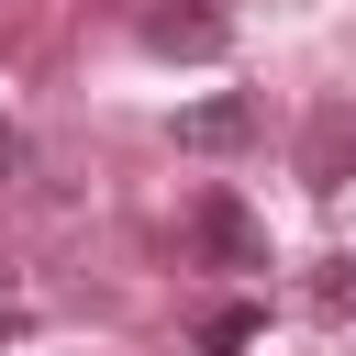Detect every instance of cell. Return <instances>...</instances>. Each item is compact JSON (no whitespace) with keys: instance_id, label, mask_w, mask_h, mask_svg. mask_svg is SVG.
Here are the masks:
<instances>
[{"instance_id":"cell-5","label":"cell","mask_w":356,"mask_h":356,"mask_svg":"<svg viewBox=\"0 0 356 356\" xmlns=\"http://www.w3.org/2000/svg\"><path fill=\"white\" fill-rule=\"evenodd\" d=\"M22 156H33V145H22V122H0V178H22Z\"/></svg>"},{"instance_id":"cell-6","label":"cell","mask_w":356,"mask_h":356,"mask_svg":"<svg viewBox=\"0 0 356 356\" xmlns=\"http://www.w3.org/2000/svg\"><path fill=\"white\" fill-rule=\"evenodd\" d=\"M323 300H334V312H356V267H334V278H323Z\"/></svg>"},{"instance_id":"cell-3","label":"cell","mask_w":356,"mask_h":356,"mask_svg":"<svg viewBox=\"0 0 356 356\" xmlns=\"http://www.w3.org/2000/svg\"><path fill=\"white\" fill-rule=\"evenodd\" d=\"M256 134V100H200V111H178V145L189 156H234Z\"/></svg>"},{"instance_id":"cell-1","label":"cell","mask_w":356,"mask_h":356,"mask_svg":"<svg viewBox=\"0 0 356 356\" xmlns=\"http://www.w3.org/2000/svg\"><path fill=\"white\" fill-rule=\"evenodd\" d=\"M189 256H200V267H267V222H256L234 189H200V200H189Z\"/></svg>"},{"instance_id":"cell-4","label":"cell","mask_w":356,"mask_h":356,"mask_svg":"<svg viewBox=\"0 0 356 356\" xmlns=\"http://www.w3.org/2000/svg\"><path fill=\"white\" fill-rule=\"evenodd\" d=\"M245 345H256V300H222L200 323V356H245Z\"/></svg>"},{"instance_id":"cell-7","label":"cell","mask_w":356,"mask_h":356,"mask_svg":"<svg viewBox=\"0 0 356 356\" xmlns=\"http://www.w3.org/2000/svg\"><path fill=\"white\" fill-rule=\"evenodd\" d=\"M11 312H22V300H11V267H0V323H11Z\"/></svg>"},{"instance_id":"cell-2","label":"cell","mask_w":356,"mask_h":356,"mask_svg":"<svg viewBox=\"0 0 356 356\" xmlns=\"http://www.w3.org/2000/svg\"><path fill=\"white\" fill-rule=\"evenodd\" d=\"M145 44H156V56H222L234 22H222L211 0H156V11H145Z\"/></svg>"}]
</instances>
